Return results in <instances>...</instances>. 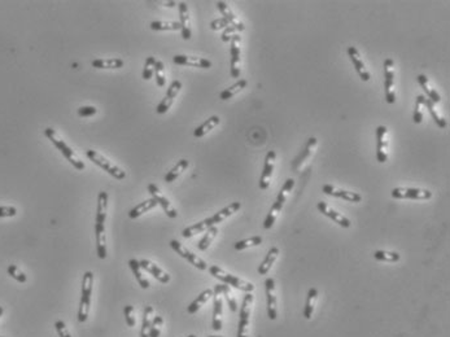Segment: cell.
Masks as SVG:
<instances>
[{
    "mask_svg": "<svg viewBox=\"0 0 450 337\" xmlns=\"http://www.w3.org/2000/svg\"><path fill=\"white\" fill-rule=\"evenodd\" d=\"M166 7H175L174 2H170V3H166Z\"/></svg>",
    "mask_w": 450,
    "mask_h": 337,
    "instance_id": "obj_59",
    "label": "cell"
},
{
    "mask_svg": "<svg viewBox=\"0 0 450 337\" xmlns=\"http://www.w3.org/2000/svg\"><path fill=\"white\" fill-rule=\"evenodd\" d=\"M293 187H295V180L291 179V178H288V179L286 180V183H284L283 187H282L281 191H279L278 197H276V201H281L284 204V202L287 201V197H288V195L291 194V191L293 189Z\"/></svg>",
    "mask_w": 450,
    "mask_h": 337,
    "instance_id": "obj_47",
    "label": "cell"
},
{
    "mask_svg": "<svg viewBox=\"0 0 450 337\" xmlns=\"http://www.w3.org/2000/svg\"><path fill=\"white\" fill-rule=\"evenodd\" d=\"M45 135L47 136L48 140L52 141L53 145H55L56 148H57V150L60 151V152H61L62 155H64V157L67 158V160L69 161V162L72 163V165L74 166V167L77 168V170H84L86 165H84V163H83V161H81V160H79V158L77 157V155H75V153L73 152L72 148H70V146L68 145V144L65 143V141L62 140V139L57 135V133H56V131L53 130L52 128H47V129H46V130H45Z\"/></svg>",
    "mask_w": 450,
    "mask_h": 337,
    "instance_id": "obj_2",
    "label": "cell"
},
{
    "mask_svg": "<svg viewBox=\"0 0 450 337\" xmlns=\"http://www.w3.org/2000/svg\"><path fill=\"white\" fill-rule=\"evenodd\" d=\"M160 334H161V329H160V327L152 326L151 327L149 332H148V337H160Z\"/></svg>",
    "mask_w": 450,
    "mask_h": 337,
    "instance_id": "obj_57",
    "label": "cell"
},
{
    "mask_svg": "<svg viewBox=\"0 0 450 337\" xmlns=\"http://www.w3.org/2000/svg\"><path fill=\"white\" fill-rule=\"evenodd\" d=\"M55 328H56V332H57L58 337H72L69 333V329L67 328V326H65V323L62 321L56 322Z\"/></svg>",
    "mask_w": 450,
    "mask_h": 337,
    "instance_id": "obj_53",
    "label": "cell"
},
{
    "mask_svg": "<svg viewBox=\"0 0 450 337\" xmlns=\"http://www.w3.org/2000/svg\"><path fill=\"white\" fill-rule=\"evenodd\" d=\"M125 319H126V323H127L128 327H135V317H134V307L131 305H126L125 310Z\"/></svg>",
    "mask_w": 450,
    "mask_h": 337,
    "instance_id": "obj_51",
    "label": "cell"
},
{
    "mask_svg": "<svg viewBox=\"0 0 450 337\" xmlns=\"http://www.w3.org/2000/svg\"><path fill=\"white\" fill-rule=\"evenodd\" d=\"M283 205H284L283 202H281V201H275L274 204H272V206L270 207L269 214H267L266 219H265V222H264L265 228L269 229V228H271L272 226H274V223H275L279 213H281L282 209H283Z\"/></svg>",
    "mask_w": 450,
    "mask_h": 337,
    "instance_id": "obj_36",
    "label": "cell"
},
{
    "mask_svg": "<svg viewBox=\"0 0 450 337\" xmlns=\"http://www.w3.org/2000/svg\"><path fill=\"white\" fill-rule=\"evenodd\" d=\"M238 33V30L233 26H228V28L225 29L222 34V40L223 41H231L232 36Z\"/></svg>",
    "mask_w": 450,
    "mask_h": 337,
    "instance_id": "obj_56",
    "label": "cell"
},
{
    "mask_svg": "<svg viewBox=\"0 0 450 337\" xmlns=\"http://www.w3.org/2000/svg\"><path fill=\"white\" fill-rule=\"evenodd\" d=\"M155 74H156V83L159 87H164L166 85V78H165V67L162 61H156L155 65Z\"/></svg>",
    "mask_w": 450,
    "mask_h": 337,
    "instance_id": "obj_48",
    "label": "cell"
},
{
    "mask_svg": "<svg viewBox=\"0 0 450 337\" xmlns=\"http://www.w3.org/2000/svg\"><path fill=\"white\" fill-rule=\"evenodd\" d=\"M388 129L385 126H378L376 129V158L380 163L388 160Z\"/></svg>",
    "mask_w": 450,
    "mask_h": 337,
    "instance_id": "obj_9",
    "label": "cell"
},
{
    "mask_svg": "<svg viewBox=\"0 0 450 337\" xmlns=\"http://www.w3.org/2000/svg\"><path fill=\"white\" fill-rule=\"evenodd\" d=\"M8 275H11L12 278H13L14 280H17V282L18 283H26L28 282V278H26V275L25 273L23 272V271L19 270L18 267H17V266H14V265H9L8 266Z\"/></svg>",
    "mask_w": 450,
    "mask_h": 337,
    "instance_id": "obj_50",
    "label": "cell"
},
{
    "mask_svg": "<svg viewBox=\"0 0 450 337\" xmlns=\"http://www.w3.org/2000/svg\"><path fill=\"white\" fill-rule=\"evenodd\" d=\"M97 109L95 107H82L78 109V116L79 117H91L96 114Z\"/></svg>",
    "mask_w": 450,
    "mask_h": 337,
    "instance_id": "obj_55",
    "label": "cell"
},
{
    "mask_svg": "<svg viewBox=\"0 0 450 337\" xmlns=\"http://www.w3.org/2000/svg\"><path fill=\"white\" fill-rule=\"evenodd\" d=\"M179 24H181V31L182 36H183L184 40H188L191 39L192 30H191V18H189V12L188 7L184 2L179 3Z\"/></svg>",
    "mask_w": 450,
    "mask_h": 337,
    "instance_id": "obj_20",
    "label": "cell"
},
{
    "mask_svg": "<svg viewBox=\"0 0 450 337\" xmlns=\"http://www.w3.org/2000/svg\"><path fill=\"white\" fill-rule=\"evenodd\" d=\"M92 285H94V273L91 271H86L82 280V290H81V302H79V309H78V322L84 323L89 318L90 306H91V296H92Z\"/></svg>",
    "mask_w": 450,
    "mask_h": 337,
    "instance_id": "obj_1",
    "label": "cell"
},
{
    "mask_svg": "<svg viewBox=\"0 0 450 337\" xmlns=\"http://www.w3.org/2000/svg\"><path fill=\"white\" fill-rule=\"evenodd\" d=\"M174 64L182 65V67H194L201 68V69H209L211 68V61L204 57H196V56H186V55H177L173 57Z\"/></svg>",
    "mask_w": 450,
    "mask_h": 337,
    "instance_id": "obj_13",
    "label": "cell"
},
{
    "mask_svg": "<svg viewBox=\"0 0 450 337\" xmlns=\"http://www.w3.org/2000/svg\"><path fill=\"white\" fill-rule=\"evenodd\" d=\"M384 90H385V100L388 104L396 101L395 89V62L392 58H387L384 61Z\"/></svg>",
    "mask_w": 450,
    "mask_h": 337,
    "instance_id": "obj_5",
    "label": "cell"
},
{
    "mask_svg": "<svg viewBox=\"0 0 450 337\" xmlns=\"http://www.w3.org/2000/svg\"><path fill=\"white\" fill-rule=\"evenodd\" d=\"M424 109H425V97L423 95H418L417 100H415V109L414 114H413V121L414 123L419 124L423 122L424 118Z\"/></svg>",
    "mask_w": 450,
    "mask_h": 337,
    "instance_id": "obj_38",
    "label": "cell"
},
{
    "mask_svg": "<svg viewBox=\"0 0 450 337\" xmlns=\"http://www.w3.org/2000/svg\"><path fill=\"white\" fill-rule=\"evenodd\" d=\"M374 258L381 262H398L401 260V256L396 251H387V250H376L374 253Z\"/></svg>",
    "mask_w": 450,
    "mask_h": 337,
    "instance_id": "obj_45",
    "label": "cell"
},
{
    "mask_svg": "<svg viewBox=\"0 0 450 337\" xmlns=\"http://www.w3.org/2000/svg\"><path fill=\"white\" fill-rule=\"evenodd\" d=\"M317 145H318L317 138H310V139H309L308 143H306V145H305V150H304L303 152H301L300 155H298V157L296 158L295 162H293V168H295V170H298V168H300L301 166H303L304 163H305L306 161H308L309 158L311 157V155L314 153V151H315V148H317Z\"/></svg>",
    "mask_w": 450,
    "mask_h": 337,
    "instance_id": "obj_25",
    "label": "cell"
},
{
    "mask_svg": "<svg viewBox=\"0 0 450 337\" xmlns=\"http://www.w3.org/2000/svg\"><path fill=\"white\" fill-rule=\"evenodd\" d=\"M253 304V294L247 293L243 299L242 307H240V318H239V327H238L237 337H248V329H249V318H250V309Z\"/></svg>",
    "mask_w": 450,
    "mask_h": 337,
    "instance_id": "obj_6",
    "label": "cell"
},
{
    "mask_svg": "<svg viewBox=\"0 0 450 337\" xmlns=\"http://www.w3.org/2000/svg\"><path fill=\"white\" fill-rule=\"evenodd\" d=\"M240 38L239 34H235L231 39V77L239 78L240 77Z\"/></svg>",
    "mask_w": 450,
    "mask_h": 337,
    "instance_id": "obj_11",
    "label": "cell"
},
{
    "mask_svg": "<svg viewBox=\"0 0 450 337\" xmlns=\"http://www.w3.org/2000/svg\"><path fill=\"white\" fill-rule=\"evenodd\" d=\"M391 195H392L393 199H409V200H430L432 197V192L430 191V189L410 188V187L393 188Z\"/></svg>",
    "mask_w": 450,
    "mask_h": 337,
    "instance_id": "obj_7",
    "label": "cell"
},
{
    "mask_svg": "<svg viewBox=\"0 0 450 337\" xmlns=\"http://www.w3.org/2000/svg\"><path fill=\"white\" fill-rule=\"evenodd\" d=\"M152 314H153V307L147 306L143 312V322H142V329H140V337H148V332H149L151 327H152Z\"/></svg>",
    "mask_w": 450,
    "mask_h": 337,
    "instance_id": "obj_43",
    "label": "cell"
},
{
    "mask_svg": "<svg viewBox=\"0 0 450 337\" xmlns=\"http://www.w3.org/2000/svg\"><path fill=\"white\" fill-rule=\"evenodd\" d=\"M210 297H213V289H205L204 292H201L200 294L191 302V304H189V306L187 307V311H188L189 314L198 312L199 310L201 309V306H204V305L209 301Z\"/></svg>",
    "mask_w": 450,
    "mask_h": 337,
    "instance_id": "obj_29",
    "label": "cell"
},
{
    "mask_svg": "<svg viewBox=\"0 0 450 337\" xmlns=\"http://www.w3.org/2000/svg\"><path fill=\"white\" fill-rule=\"evenodd\" d=\"M17 214V209L14 206H0V218L14 217Z\"/></svg>",
    "mask_w": 450,
    "mask_h": 337,
    "instance_id": "obj_54",
    "label": "cell"
},
{
    "mask_svg": "<svg viewBox=\"0 0 450 337\" xmlns=\"http://www.w3.org/2000/svg\"><path fill=\"white\" fill-rule=\"evenodd\" d=\"M92 67L96 69H121L123 60L121 58H97L92 61Z\"/></svg>",
    "mask_w": 450,
    "mask_h": 337,
    "instance_id": "obj_32",
    "label": "cell"
},
{
    "mask_svg": "<svg viewBox=\"0 0 450 337\" xmlns=\"http://www.w3.org/2000/svg\"><path fill=\"white\" fill-rule=\"evenodd\" d=\"M217 234H218V228H217V227H216V226L209 227V228L205 231V234H204V238L201 239L200 241H199L198 248L200 249V250H206V249L209 248V245H210V244H211V241H213L214 239H216Z\"/></svg>",
    "mask_w": 450,
    "mask_h": 337,
    "instance_id": "obj_41",
    "label": "cell"
},
{
    "mask_svg": "<svg viewBox=\"0 0 450 337\" xmlns=\"http://www.w3.org/2000/svg\"><path fill=\"white\" fill-rule=\"evenodd\" d=\"M279 255H281V250H279V248H276V246H274V248H271L269 251H267L266 257H265V260L262 261V263L259 267L260 275H267V272H269L270 268L272 267V265L275 263L276 258L279 257Z\"/></svg>",
    "mask_w": 450,
    "mask_h": 337,
    "instance_id": "obj_27",
    "label": "cell"
},
{
    "mask_svg": "<svg viewBox=\"0 0 450 337\" xmlns=\"http://www.w3.org/2000/svg\"><path fill=\"white\" fill-rule=\"evenodd\" d=\"M170 246H172L173 250L177 251V255L183 257L184 260L188 261L191 265H194L195 267L199 268V270H206V268H208V265H206L205 261L201 260V258L198 257L196 255H194L191 250H188V249H187L183 244L179 243V241L172 240L170 241Z\"/></svg>",
    "mask_w": 450,
    "mask_h": 337,
    "instance_id": "obj_8",
    "label": "cell"
},
{
    "mask_svg": "<svg viewBox=\"0 0 450 337\" xmlns=\"http://www.w3.org/2000/svg\"><path fill=\"white\" fill-rule=\"evenodd\" d=\"M275 160H276V152L275 151H269L265 158V167L264 172H262L261 178H260V188L261 189H266L270 185V179H271L272 172H274V167H275Z\"/></svg>",
    "mask_w": 450,
    "mask_h": 337,
    "instance_id": "obj_16",
    "label": "cell"
},
{
    "mask_svg": "<svg viewBox=\"0 0 450 337\" xmlns=\"http://www.w3.org/2000/svg\"><path fill=\"white\" fill-rule=\"evenodd\" d=\"M162 324H164V319H162V317H155V318L152 319V326L161 327Z\"/></svg>",
    "mask_w": 450,
    "mask_h": 337,
    "instance_id": "obj_58",
    "label": "cell"
},
{
    "mask_svg": "<svg viewBox=\"0 0 450 337\" xmlns=\"http://www.w3.org/2000/svg\"><path fill=\"white\" fill-rule=\"evenodd\" d=\"M322 192H325V194L328 195V196H334V197H337V199L347 200V201H349V202H361L362 201V196L359 194H357V192L347 191V189H340V188L334 187V185H330V184L323 185Z\"/></svg>",
    "mask_w": 450,
    "mask_h": 337,
    "instance_id": "obj_15",
    "label": "cell"
},
{
    "mask_svg": "<svg viewBox=\"0 0 450 337\" xmlns=\"http://www.w3.org/2000/svg\"><path fill=\"white\" fill-rule=\"evenodd\" d=\"M148 192H149V194H151L152 199L156 200L157 205H160V206H161L162 209H164V212H165V213H166V216L169 217V218H177V216H178V213H177V210H175L174 207H173V205L170 204L169 200H167L166 197H165L164 195H162V192L160 191L159 188H157V185H156V184H149V185H148Z\"/></svg>",
    "mask_w": 450,
    "mask_h": 337,
    "instance_id": "obj_12",
    "label": "cell"
},
{
    "mask_svg": "<svg viewBox=\"0 0 450 337\" xmlns=\"http://www.w3.org/2000/svg\"><path fill=\"white\" fill-rule=\"evenodd\" d=\"M208 337H223V336H208Z\"/></svg>",
    "mask_w": 450,
    "mask_h": 337,
    "instance_id": "obj_62",
    "label": "cell"
},
{
    "mask_svg": "<svg viewBox=\"0 0 450 337\" xmlns=\"http://www.w3.org/2000/svg\"><path fill=\"white\" fill-rule=\"evenodd\" d=\"M181 89H182V82H181V80H174V82H173L172 85H170V87H169V90H167L166 95H165V97H164V99H162V101L160 102L159 107H157V113H159V114H164V113H166L167 111H169L170 107H172L173 102H174L175 97L178 96V94H179V91H181Z\"/></svg>",
    "mask_w": 450,
    "mask_h": 337,
    "instance_id": "obj_14",
    "label": "cell"
},
{
    "mask_svg": "<svg viewBox=\"0 0 450 337\" xmlns=\"http://www.w3.org/2000/svg\"><path fill=\"white\" fill-rule=\"evenodd\" d=\"M4 314V309L2 306H0V318H2V315Z\"/></svg>",
    "mask_w": 450,
    "mask_h": 337,
    "instance_id": "obj_60",
    "label": "cell"
},
{
    "mask_svg": "<svg viewBox=\"0 0 450 337\" xmlns=\"http://www.w3.org/2000/svg\"><path fill=\"white\" fill-rule=\"evenodd\" d=\"M240 207H242V204H240V202H238V201L237 202H232V204H230V205H228V206L223 207V209L220 210L218 213H216V214H214V216L209 217V218L204 219V221H205L206 226H208V227H213V226H216V224H217V223H221V222H223L226 218H228V217L232 216L233 213H237V212L240 209Z\"/></svg>",
    "mask_w": 450,
    "mask_h": 337,
    "instance_id": "obj_17",
    "label": "cell"
},
{
    "mask_svg": "<svg viewBox=\"0 0 450 337\" xmlns=\"http://www.w3.org/2000/svg\"><path fill=\"white\" fill-rule=\"evenodd\" d=\"M247 85H248L247 80H245V79H239L237 83H235V85H232V86L228 87V89L223 90V91L220 94V99L221 100L231 99V97H232V96H235V95H237V94H239L240 91H243V90H244L245 87H247Z\"/></svg>",
    "mask_w": 450,
    "mask_h": 337,
    "instance_id": "obj_37",
    "label": "cell"
},
{
    "mask_svg": "<svg viewBox=\"0 0 450 337\" xmlns=\"http://www.w3.org/2000/svg\"><path fill=\"white\" fill-rule=\"evenodd\" d=\"M317 300H318L317 288H310L308 292V300H306L305 309H304V317H305V319H308V321L309 319H311V317H313Z\"/></svg>",
    "mask_w": 450,
    "mask_h": 337,
    "instance_id": "obj_34",
    "label": "cell"
},
{
    "mask_svg": "<svg viewBox=\"0 0 450 337\" xmlns=\"http://www.w3.org/2000/svg\"><path fill=\"white\" fill-rule=\"evenodd\" d=\"M209 272H210L211 277L217 278L218 280L223 282L225 284L232 285L233 288H237V289H239V290H243V292L250 293L253 289H254V285H253L252 283L245 282V280L235 277V275H232V273L226 272L225 270H222V268L218 267V266H210V267H209Z\"/></svg>",
    "mask_w": 450,
    "mask_h": 337,
    "instance_id": "obj_3",
    "label": "cell"
},
{
    "mask_svg": "<svg viewBox=\"0 0 450 337\" xmlns=\"http://www.w3.org/2000/svg\"><path fill=\"white\" fill-rule=\"evenodd\" d=\"M151 29L152 30H181V24L177 21H152L151 23Z\"/></svg>",
    "mask_w": 450,
    "mask_h": 337,
    "instance_id": "obj_42",
    "label": "cell"
},
{
    "mask_svg": "<svg viewBox=\"0 0 450 337\" xmlns=\"http://www.w3.org/2000/svg\"><path fill=\"white\" fill-rule=\"evenodd\" d=\"M317 207H318V210H319L320 213L325 214V216L328 217V218H330V219H332V221H334L335 223L339 224V226L344 227V228H349V227H350V221H349V219H348L345 216H342L341 213L336 212V210H335V209H332V207H331V206H328V205L326 204V202H323V201L318 202Z\"/></svg>",
    "mask_w": 450,
    "mask_h": 337,
    "instance_id": "obj_19",
    "label": "cell"
},
{
    "mask_svg": "<svg viewBox=\"0 0 450 337\" xmlns=\"http://www.w3.org/2000/svg\"><path fill=\"white\" fill-rule=\"evenodd\" d=\"M221 119L218 116H211L210 118L206 119L203 124H200L196 130L194 131V136L195 138H203L204 135H206L208 133H210L214 128H217L218 124H220Z\"/></svg>",
    "mask_w": 450,
    "mask_h": 337,
    "instance_id": "obj_31",
    "label": "cell"
},
{
    "mask_svg": "<svg viewBox=\"0 0 450 337\" xmlns=\"http://www.w3.org/2000/svg\"><path fill=\"white\" fill-rule=\"evenodd\" d=\"M95 235H96V253L100 260L106 258V235L105 226H95Z\"/></svg>",
    "mask_w": 450,
    "mask_h": 337,
    "instance_id": "obj_26",
    "label": "cell"
},
{
    "mask_svg": "<svg viewBox=\"0 0 450 337\" xmlns=\"http://www.w3.org/2000/svg\"><path fill=\"white\" fill-rule=\"evenodd\" d=\"M86 156L90 158V161L97 165L99 167H101L104 172H106L108 174H111L112 177L116 178L118 180H122L126 178V173L123 172L122 168L118 167L117 165H114L111 160H108L106 157H104L103 155H100L99 152L94 150H87Z\"/></svg>",
    "mask_w": 450,
    "mask_h": 337,
    "instance_id": "obj_4",
    "label": "cell"
},
{
    "mask_svg": "<svg viewBox=\"0 0 450 337\" xmlns=\"http://www.w3.org/2000/svg\"><path fill=\"white\" fill-rule=\"evenodd\" d=\"M187 337H196V336H195V334H189V336H187Z\"/></svg>",
    "mask_w": 450,
    "mask_h": 337,
    "instance_id": "obj_61",
    "label": "cell"
},
{
    "mask_svg": "<svg viewBox=\"0 0 450 337\" xmlns=\"http://www.w3.org/2000/svg\"><path fill=\"white\" fill-rule=\"evenodd\" d=\"M139 265L140 267L144 268L147 272H149L153 278H156V279L159 280L160 283H162V284H166V283L170 282L169 273L165 272V271L162 270V268H160L156 263L151 262V261L148 260H142L139 261Z\"/></svg>",
    "mask_w": 450,
    "mask_h": 337,
    "instance_id": "obj_21",
    "label": "cell"
},
{
    "mask_svg": "<svg viewBox=\"0 0 450 337\" xmlns=\"http://www.w3.org/2000/svg\"><path fill=\"white\" fill-rule=\"evenodd\" d=\"M128 266H130L131 271H133L134 275H135L136 280H138V283H139L140 287H142L143 289H148V288H149V282H148V280L145 279L144 277H143L142 271H140V268L142 267H140V265H139V261L130 260L128 261Z\"/></svg>",
    "mask_w": 450,
    "mask_h": 337,
    "instance_id": "obj_39",
    "label": "cell"
},
{
    "mask_svg": "<svg viewBox=\"0 0 450 337\" xmlns=\"http://www.w3.org/2000/svg\"><path fill=\"white\" fill-rule=\"evenodd\" d=\"M348 55H349L350 61L353 62V65H354V68H356L357 73H358L359 78H361L363 82H369L370 78H371V74H370V72L367 70L363 60L361 58V55H359L358 50H357L356 47H348Z\"/></svg>",
    "mask_w": 450,
    "mask_h": 337,
    "instance_id": "obj_18",
    "label": "cell"
},
{
    "mask_svg": "<svg viewBox=\"0 0 450 337\" xmlns=\"http://www.w3.org/2000/svg\"><path fill=\"white\" fill-rule=\"evenodd\" d=\"M213 329L221 331L222 329V314H223V301L222 294L213 293Z\"/></svg>",
    "mask_w": 450,
    "mask_h": 337,
    "instance_id": "obj_23",
    "label": "cell"
},
{
    "mask_svg": "<svg viewBox=\"0 0 450 337\" xmlns=\"http://www.w3.org/2000/svg\"><path fill=\"white\" fill-rule=\"evenodd\" d=\"M156 206H157V202H156V200H153L152 197H151V199L143 201L142 204L136 205L134 209H131L130 212H128V218H131V219L139 218L142 214H144V213H147V212H149V210L155 209Z\"/></svg>",
    "mask_w": 450,
    "mask_h": 337,
    "instance_id": "obj_30",
    "label": "cell"
},
{
    "mask_svg": "<svg viewBox=\"0 0 450 337\" xmlns=\"http://www.w3.org/2000/svg\"><path fill=\"white\" fill-rule=\"evenodd\" d=\"M228 26H230V24H228L227 19L223 18V17L214 19V21H211L210 23L211 30H221V29H226V28H228Z\"/></svg>",
    "mask_w": 450,
    "mask_h": 337,
    "instance_id": "obj_52",
    "label": "cell"
},
{
    "mask_svg": "<svg viewBox=\"0 0 450 337\" xmlns=\"http://www.w3.org/2000/svg\"><path fill=\"white\" fill-rule=\"evenodd\" d=\"M106 212H108V194L105 191H101L99 192V196H97L96 223H95V226H105Z\"/></svg>",
    "mask_w": 450,
    "mask_h": 337,
    "instance_id": "obj_22",
    "label": "cell"
},
{
    "mask_svg": "<svg viewBox=\"0 0 450 337\" xmlns=\"http://www.w3.org/2000/svg\"><path fill=\"white\" fill-rule=\"evenodd\" d=\"M155 65H156V58L153 56L147 57L144 62V69H143V79L149 80L152 78V75L155 74Z\"/></svg>",
    "mask_w": 450,
    "mask_h": 337,
    "instance_id": "obj_49",
    "label": "cell"
},
{
    "mask_svg": "<svg viewBox=\"0 0 450 337\" xmlns=\"http://www.w3.org/2000/svg\"><path fill=\"white\" fill-rule=\"evenodd\" d=\"M217 7H218V9H220L221 13H222L223 18H226L228 21L230 26H233V28L237 29L238 31L244 30L245 29L244 24H243L242 21H239V18H238V17L235 16V13L231 11V8L228 7L227 3H225V2H218Z\"/></svg>",
    "mask_w": 450,
    "mask_h": 337,
    "instance_id": "obj_24",
    "label": "cell"
},
{
    "mask_svg": "<svg viewBox=\"0 0 450 337\" xmlns=\"http://www.w3.org/2000/svg\"><path fill=\"white\" fill-rule=\"evenodd\" d=\"M262 244V238L261 236H252L249 239H245V240L238 241L235 244V249L237 250H244L247 248H252V246H259Z\"/></svg>",
    "mask_w": 450,
    "mask_h": 337,
    "instance_id": "obj_46",
    "label": "cell"
},
{
    "mask_svg": "<svg viewBox=\"0 0 450 337\" xmlns=\"http://www.w3.org/2000/svg\"><path fill=\"white\" fill-rule=\"evenodd\" d=\"M266 287V301H267V317L270 321H275L278 317V301L275 296V280L272 278H267L265 282Z\"/></svg>",
    "mask_w": 450,
    "mask_h": 337,
    "instance_id": "obj_10",
    "label": "cell"
},
{
    "mask_svg": "<svg viewBox=\"0 0 450 337\" xmlns=\"http://www.w3.org/2000/svg\"><path fill=\"white\" fill-rule=\"evenodd\" d=\"M0 337H2V336H0Z\"/></svg>",
    "mask_w": 450,
    "mask_h": 337,
    "instance_id": "obj_63",
    "label": "cell"
},
{
    "mask_svg": "<svg viewBox=\"0 0 450 337\" xmlns=\"http://www.w3.org/2000/svg\"><path fill=\"white\" fill-rule=\"evenodd\" d=\"M188 166H189V162L187 160L179 161V162L177 163V165H175L166 175H165V182L172 183V182H174V180H177V178L181 177V175L183 174L184 172H186Z\"/></svg>",
    "mask_w": 450,
    "mask_h": 337,
    "instance_id": "obj_35",
    "label": "cell"
},
{
    "mask_svg": "<svg viewBox=\"0 0 450 337\" xmlns=\"http://www.w3.org/2000/svg\"><path fill=\"white\" fill-rule=\"evenodd\" d=\"M417 79H418V82H419L420 86H422V89L424 90L425 95L428 96V100H431L434 104L435 102L441 101V96H440V94L436 91V89H434V87L431 86V83H430V80H428V78L425 77L424 74L418 75Z\"/></svg>",
    "mask_w": 450,
    "mask_h": 337,
    "instance_id": "obj_28",
    "label": "cell"
},
{
    "mask_svg": "<svg viewBox=\"0 0 450 337\" xmlns=\"http://www.w3.org/2000/svg\"><path fill=\"white\" fill-rule=\"evenodd\" d=\"M425 107H427L428 111H430V113H431V116H432V118H434L435 123H436L440 129H446L447 128L446 119H445L444 117H442L441 114L439 113V111H437V109H436V105H435L434 102L431 101V100L425 99Z\"/></svg>",
    "mask_w": 450,
    "mask_h": 337,
    "instance_id": "obj_40",
    "label": "cell"
},
{
    "mask_svg": "<svg viewBox=\"0 0 450 337\" xmlns=\"http://www.w3.org/2000/svg\"><path fill=\"white\" fill-rule=\"evenodd\" d=\"M208 228L209 227L206 226L205 221H201V222H199V223L194 224V226H189V227H187V228H184L183 231H182V236L186 239L192 238V236L198 235V234L204 233V231H206Z\"/></svg>",
    "mask_w": 450,
    "mask_h": 337,
    "instance_id": "obj_44",
    "label": "cell"
},
{
    "mask_svg": "<svg viewBox=\"0 0 450 337\" xmlns=\"http://www.w3.org/2000/svg\"><path fill=\"white\" fill-rule=\"evenodd\" d=\"M213 293H220V294H223L226 297V301H227L228 306H230V310L232 312H235L238 310V304H237V300L235 297L232 296V293H231L230 287L227 284H217L214 287Z\"/></svg>",
    "mask_w": 450,
    "mask_h": 337,
    "instance_id": "obj_33",
    "label": "cell"
}]
</instances>
